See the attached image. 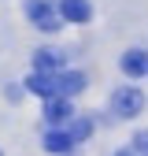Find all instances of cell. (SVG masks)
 Here are the masks:
<instances>
[{
    "instance_id": "6da1fadb",
    "label": "cell",
    "mask_w": 148,
    "mask_h": 156,
    "mask_svg": "<svg viewBox=\"0 0 148 156\" xmlns=\"http://www.w3.org/2000/svg\"><path fill=\"white\" fill-rule=\"evenodd\" d=\"M111 108H115V115H137L144 108V93L133 89V86H126L115 93V101H111Z\"/></svg>"
},
{
    "instance_id": "7a4b0ae2",
    "label": "cell",
    "mask_w": 148,
    "mask_h": 156,
    "mask_svg": "<svg viewBox=\"0 0 148 156\" xmlns=\"http://www.w3.org/2000/svg\"><path fill=\"white\" fill-rule=\"evenodd\" d=\"M26 15H30L41 30H59V19H56L52 4H45V0H26Z\"/></svg>"
},
{
    "instance_id": "3957f363",
    "label": "cell",
    "mask_w": 148,
    "mask_h": 156,
    "mask_svg": "<svg viewBox=\"0 0 148 156\" xmlns=\"http://www.w3.org/2000/svg\"><path fill=\"white\" fill-rule=\"evenodd\" d=\"M59 15L67 19V23H89V19H92V8H89V0H63V4H59Z\"/></svg>"
},
{
    "instance_id": "277c9868",
    "label": "cell",
    "mask_w": 148,
    "mask_h": 156,
    "mask_svg": "<svg viewBox=\"0 0 148 156\" xmlns=\"http://www.w3.org/2000/svg\"><path fill=\"white\" fill-rule=\"evenodd\" d=\"M26 89L37 93V97H45V101H52V97L59 93V86H56V78H52V74H37V71L26 78Z\"/></svg>"
},
{
    "instance_id": "5b68a950",
    "label": "cell",
    "mask_w": 148,
    "mask_h": 156,
    "mask_svg": "<svg viewBox=\"0 0 148 156\" xmlns=\"http://www.w3.org/2000/svg\"><path fill=\"white\" fill-rule=\"evenodd\" d=\"M122 71H126L130 78H141V74L148 71V56H144L141 48H133V52H126V56H122Z\"/></svg>"
},
{
    "instance_id": "8992f818",
    "label": "cell",
    "mask_w": 148,
    "mask_h": 156,
    "mask_svg": "<svg viewBox=\"0 0 148 156\" xmlns=\"http://www.w3.org/2000/svg\"><path fill=\"white\" fill-rule=\"evenodd\" d=\"M56 86H59L63 97H74V93H82V89H85V74H78V71L59 74V78H56Z\"/></svg>"
},
{
    "instance_id": "52a82bcc",
    "label": "cell",
    "mask_w": 148,
    "mask_h": 156,
    "mask_svg": "<svg viewBox=\"0 0 148 156\" xmlns=\"http://www.w3.org/2000/svg\"><path fill=\"white\" fill-rule=\"evenodd\" d=\"M33 67H37V74H48V71H56V67H59V52H52V48L33 52Z\"/></svg>"
},
{
    "instance_id": "ba28073f",
    "label": "cell",
    "mask_w": 148,
    "mask_h": 156,
    "mask_svg": "<svg viewBox=\"0 0 148 156\" xmlns=\"http://www.w3.org/2000/svg\"><path fill=\"white\" fill-rule=\"evenodd\" d=\"M67 115H70V104L63 101V97H52V101L45 104V119H48V123H63Z\"/></svg>"
},
{
    "instance_id": "9c48e42d",
    "label": "cell",
    "mask_w": 148,
    "mask_h": 156,
    "mask_svg": "<svg viewBox=\"0 0 148 156\" xmlns=\"http://www.w3.org/2000/svg\"><path fill=\"white\" fill-rule=\"evenodd\" d=\"M70 145H74V141L67 138V134H59V130H52L48 138H45V149H48V152H67Z\"/></svg>"
},
{
    "instance_id": "30bf717a",
    "label": "cell",
    "mask_w": 148,
    "mask_h": 156,
    "mask_svg": "<svg viewBox=\"0 0 148 156\" xmlns=\"http://www.w3.org/2000/svg\"><path fill=\"white\" fill-rule=\"evenodd\" d=\"M89 130H92L89 119H74L70 130H67V138H70V141H85V138H89Z\"/></svg>"
},
{
    "instance_id": "8fae6325",
    "label": "cell",
    "mask_w": 148,
    "mask_h": 156,
    "mask_svg": "<svg viewBox=\"0 0 148 156\" xmlns=\"http://www.w3.org/2000/svg\"><path fill=\"white\" fill-rule=\"evenodd\" d=\"M133 145H137L141 152H148V130H141V134H137V138H133Z\"/></svg>"
},
{
    "instance_id": "7c38bea8",
    "label": "cell",
    "mask_w": 148,
    "mask_h": 156,
    "mask_svg": "<svg viewBox=\"0 0 148 156\" xmlns=\"http://www.w3.org/2000/svg\"><path fill=\"white\" fill-rule=\"evenodd\" d=\"M115 156H133V152H130V149H126V152H115Z\"/></svg>"
}]
</instances>
